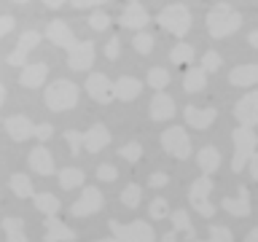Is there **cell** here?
I'll return each instance as SVG.
<instances>
[{"mask_svg":"<svg viewBox=\"0 0 258 242\" xmlns=\"http://www.w3.org/2000/svg\"><path fill=\"white\" fill-rule=\"evenodd\" d=\"M140 199H143V189L137 183H129L124 186V191H121V205L129 207V210H135L137 205H140Z\"/></svg>","mask_w":258,"mask_h":242,"instance_id":"obj_33","label":"cell"},{"mask_svg":"<svg viewBox=\"0 0 258 242\" xmlns=\"http://www.w3.org/2000/svg\"><path fill=\"white\" fill-rule=\"evenodd\" d=\"M121 159L129 161V164H137V161L143 159V145L140 143H126V145H121Z\"/></svg>","mask_w":258,"mask_h":242,"instance_id":"obj_37","label":"cell"},{"mask_svg":"<svg viewBox=\"0 0 258 242\" xmlns=\"http://www.w3.org/2000/svg\"><path fill=\"white\" fill-rule=\"evenodd\" d=\"M245 242H258V226H255V229H250V234L245 237Z\"/></svg>","mask_w":258,"mask_h":242,"instance_id":"obj_52","label":"cell"},{"mask_svg":"<svg viewBox=\"0 0 258 242\" xmlns=\"http://www.w3.org/2000/svg\"><path fill=\"white\" fill-rule=\"evenodd\" d=\"M108 143H110V132L105 124H92L86 132H81V145L89 153H100L102 148H108Z\"/></svg>","mask_w":258,"mask_h":242,"instance_id":"obj_15","label":"cell"},{"mask_svg":"<svg viewBox=\"0 0 258 242\" xmlns=\"http://www.w3.org/2000/svg\"><path fill=\"white\" fill-rule=\"evenodd\" d=\"M161 242H177V231H175V229H169L164 237H161Z\"/></svg>","mask_w":258,"mask_h":242,"instance_id":"obj_49","label":"cell"},{"mask_svg":"<svg viewBox=\"0 0 258 242\" xmlns=\"http://www.w3.org/2000/svg\"><path fill=\"white\" fill-rule=\"evenodd\" d=\"M194 242H234V234H231V229H226V226H210L207 229V237L205 239H194Z\"/></svg>","mask_w":258,"mask_h":242,"instance_id":"obj_34","label":"cell"},{"mask_svg":"<svg viewBox=\"0 0 258 242\" xmlns=\"http://www.w3.org/2000/svg\"><path fill=\"white\" fill-rule=\"evenodd\" d=\"M89 24H92L94 30H108L110 19H108V14H105V11H94L92 16H89Z\"/></svg>","mask_w":258,"mask_h":242,"instance_id":"obj_42","label":"cell"},{"mask_svg":"<svg viewBox=\"0 0 258 242\" xmlns=\"http://www.w3.org/2000/svg\"><path fill=\"white\" fill-rule=\"evenodd\" d=\"M51 135H54V127H51V124H35V137H38L40 143L48 140Z\"/></svg>","mask_w":258,"mask_h":242,"instance_id":"obj_46","label":"cell"},{"mask_svg":"<svg viewBox=\"0 0 258 242\" xmlns=\"http://www.w3.org/2000/svg\"><path fill=\"white\" fill-rule=\"evenodd\" d=\"M234 118L242 127H255L258 124V92H247L242 100L234 105Z\"/></svg>","mask_w":258,"mask_h":242,"instance_id":"obj_11","label":"cell"},{"mask_svg":"<svg viewBox=\"0 0 258 242\" xmlns=\"http://www.w3.org/2000/svg\"><path fill=\"white\" fill-rule=\"evenodd\" d=\"M148 22H151L148 11H145L143 3H137V0H129V6L124 8V14H121V19H118V24L126 30H143Z\"/></svg>","mask_w":258,"mask_h":242,"instance_id":"obj_18","label":"cell"},{"mask_svg":"<svg viewBox=\"0 0 258 242\" xmlns=\"http://www.w3.org/2000/svg\"><path fill=\"white\" fill-rule=\"evenodd\" d=\"M3 234H6V242H27V229H24V221L16 215H6L3 221Z\"/></svg>","mask_w":258,"mask_h":242,"instance_id":"obj_26","label":"cell"},{"mask_svg":"<svg viewBox=\"0 0 258 242\" xmlns=\"http://www.w3.org/2000/svg\"><path fill=\"white\" fill-rule=\"evenodd\" d=\"M231 140H234L231 172H245L250 156H253L255 148H258V135H255L250 127H242V124H239V127L231 132Z\"/></svg>","mask_w":258,"mask_h":242,"instance_id":"obj_3","label":"cell"},{"mask_svg":"<svg viewBox=\"0 0 258 242\" xmlns=\"http://www.w3.org/2000/svg\"><path fill=\"white\" fill-rule=\"evenodd\" d=\"M169 84V70L167 68H151L148 70V86L156 92H164V86Z\"/></svg>","mask_w":258,"mask_h":242,"instance_id":"obj_35","label":"cell"},{"mask_svg":"<svg viewBox=\"0 0 258 242\" xmlns=\"http://www.w3.org/2000/svg\"><path fill=\"white\" fill-rule=\"evenodd\" d=\"M48 78V65L46 62H32V65H24L22 73H19V86L24 89H38L43 86Z\"/></svg>","mask_w":258,"mask_h":242,"instance_id":"obj_19","label":"cell"},{"mask_svg":"<svg viewBox=\"0 0 258 242\" xmlns=\"http://www.w3.org/2000/svg\"><path fill=\"white\" fill-rule=\"evenodd\" d=\"M205 22H207V32H210V35H213L215 40H221V38L234 35V32L242 27V14L234 11L229 3H215L207 11Z\"/></svg>","mask_w":258,"mask_h":242,"instance_id":"obj_1","label":"cell"},{"mask_svg":"<svg viewBox=\"0 0 258 242\" xmlns=\"http://www.w3.org/2000/svg\"><path fill=\"white\" fill-rule=\"evenodd\" d=\"M97 177L105 180V183H113L118 177V169L113 167V164H100V167H97Z\"/></svg>","mask_w":258,"mask_h":242,"instance_id":"obj_40","label":"cell"},{"mask_svg":"<svg viewBox=\"0 0 258 242\" xmlns=\"http://www.w3.org/2000/svg\"><path fill=\"white\" fill-rule=\"evenodd\" d=\"M210 194H213V177L210 175H202L188 186V202H191L194 213H199L202 218L215 215V205L210 202Z\"/></svg>","mask_w":258,"mask_h":242,"instance_id":"obj_6","label":"cell"},{"mask_svg":"<svg viewBox=\"0 0 258 242\" xmlns=\"http://www.w3.org/2000/svg\"><path fill=\"white\" fill-rule=\"evenodd\" d=\"M247 43L253 46V48H258V30H253V32L247 35Z\"/></svg>","mask_w":258,"mask_h":242,"instance_id":"obj_51","label":"cell"},{"mask_svg":"<svg viewBox=\"0 0 258 242\" xmlns=\"http://www.w3.org/2000/svg\"><path fill=\"white\" fill-rule=\"evenodd\" d=\"M247 172H250V180H255L258 183V151L250 156V161H247Z\"/></svg>","mask_w":258,"mask_h":242,"instance_id":"obj_47","label":"cell"},{"mask_svg":"<svg viewBox=\"0 0 258 242\" xmlns=\"http://www.w3.org/2000/svg\"><path fill=\"white\" fill-rule=\"evenodd\" d=\"M167 183H169L167 172H151L148 175V186H151V189H161V186H167Z\"/></svg>","mask_w":258,"mask_h":242,"instance_id":"obj_44","label":"cell"},{"mask_svg":"<svg viewBox=\"0 0 258 242\" xmlns=\"http://www.w3.org/2000/svg\"><path fill=\"white\" fill-rule=\"evenodd\" d=\"M97 242H118L116 237H105V239H97Z\"/></svg>","mask_w":258,"mask_h":242,"instance_id":"obj_54","label":"cell"},{"mask_svg":"<svg viewBox=\"0 0 258 242\" xmlns=\"http://www.w3.org/2000/svg\"><path fill=\"white\" fill-rule=\"evenodd\" d=\"M108 3V0H70L73 8H94V6H102Z\"/></svg>","mask_w":258,"mask_h":242,"instance_id":"obj_48","label":"cell"},{"mask_svg":"<svg viewBox=\"0 0 258 242\" xmlns=\"http://www.w3.org/2000/svg\"><path fill=\"white\" fill-rule=\"evenodd\" d=\"M221 207L223 213H229L231 218H247L253 205H250V191L247 186H239L237 189V197H223L221 199Z\"/></svg>","mask_w":258,"mask_h":242,"instance_id":"obj_13","label":"cell"},{"mask_svg":"<svg viewBox=\"0 0 258 242\" xmlns=\"http://www.w3.org/2000/svg\"><path fill=\"white\" fill-rule=\"evenodd\" d=\"M169 62L172 65H191L194 62V46L191 43H177L169 51Z\"/></svg>","mask_w":258,"mask_h":242,"instance_id":"obj_32","label":"cell"},{"mask_svg":"<svg viewBox=\"0 0 258 242\" xmlns=\"http://www.w3.org/2000/svg\"><path fill=\"white\" fill-rule=\"evenodd\" d=\"M14 27H16V19H14L11 14H3V16H0V38H6Z\"/></svg>","mask_w":258,"mask_h":242,"instance_id":"obj_43","label":"cell"},{"mask_svg":"<svg viewBox=\"0 0 258 242\" xmlns=\"http://www.w3.org/2000/svg\"><path fill=\"white\" fill-rule=\"evenodd\" d=\"M118 54H121V40L110 38V43L105 46V56H108V59H118Z\"/></svg>","mask_w":258,"mask_h":242,"instance_id":"obj_45","label":"cell"},{"mask_svg":"<svg viewBox=\"0 0 258 242\" xmlns=\"http://www.w3.org/2000/svg\"><path fill=\"white\" fill-rule=\"evenodd\" d=\"M148 215H151V221H164V218H169V205H167V199H164V197L151 199Z\"/></svg>","mask_w":258,"mask_h":242,"instance_id":"obj_36","label":"cell"},{"mask_svg":"<svg viewBox=\"0 0 258 242\" xmlns=\"http://www.w3.org/2000/svg\"><path fill=\"white\" fill-rule=\"evenodd\" d=\"M46 40L68 51V48H73V43H76V32L70 30V24L64 22V19H54L46 27Z\"/></svg>","mask_w":258,"mask_h":242,"instance_id":"obj_14","label":"cell"},{"mask_svg":"<svg viewBox=\"0 0 258 242\" xmlns=\"http://www.w3.org/2000/svg\"><path fill=\"white\" fill-rule=\"evenodd\" d=\"M108 229L118 242H156V231L148 221H132V223L110 221Z\"/></svg>","mask_w":258,"mask_h":242,"instance_id":"obj_5","label":"cell"},{"mask_svg":"<svg viewBox=\"0 0 258 242\" xmlns=\"http://www.w3.org/2000/svg\"><path fill=\"white\" fill-rule=\"evenodd\" d=\"M68 65L73 70H89L94 65V43L92 40H76L68 48Z\"/></svg>","mask_w":258,"mask_h":242,"instance_id":"obj_10","label":"cell"},{"mask_svg":"<svg viewBox=\"0 0 258 242\" xmlns=\"http://www.w3.org/2000/svg\"><path fill=\"white\" fill-rule=\"evenodd\" d=\"M105 205V197H102V191L97 189V186H86L84 191H81V197L70 205V215L73 218H86V215H94V213H100Z\"/></svg>","mask_w":258,"mask_h":242,"instance_id":"obj_8","label":"cell"},{"mask_svg":"<svg viewBox=\"0 0 258 242\" xmlns=\"http://www.w3.org/2000/svg\"><path fill=\"white\" fill-rule=\"evenodd\" d=\"M11 3H19V6H24V3H27V0H11Z\"/></svg>","mask_w":258,"mask_h":242,"instance_id":"obj_55","label":"cell"},{"mask_svg":"<svg viewBox=\"0 0 258 242\" xmlns=\"http://www.w3.org/2000/svg\"><path fill=\"white\" fill-rule=\"evenodd\" d=\"M43 40V35H40L38 30H27L22 32V38L16 40V48L11 54H8V65H16V68H22V65H27V56L32 48H38V43Z\"/></svg>","mask_w":258,"mask_h":242,"instance_id":"obj_9","label":"cell"},{"mask_svg":"<svg viewBox=\"0 0 258 242\" xmlns=\"http://www.w3.org/2000/svg\"><path fill=\"white\" fill-rule=\"evenodd\" d=\"M3 129L16 143H24V140H30V137H35V124H32L27 116H19V113H16V116H8Z\"/></svg>","mask_w":258,"mask_h":242,"instance_id":"obj_17","label":"cell"},{"mask_svg":"<svg viewBox=\"0 0 258 242\" xmlns=\"http://www.w3.org/2000/svg\"><path fill=\"white\" fill-rule=\"evenodd\" d=\"M68 0H43V6L46 8H59V6H64Z\"/></svg>","mask_w":258,"mask_h":242,"instance_id":"obj_50","label":"cell"},{"mask_svg":"<svg viewBox=\"0 0 258 242\" xmlns=\"http://www.w3.org/2000/svg\"><path fill=\"white\" fill-rule=\"evenodd\" d=\"M169 215H172V229H175V231H183L191 242L197 239V229H194L191 215L185 213V210H175V213H169Z\"/></svg>","mask_w":258,"mask_h":242,"instance_id":"obj_30","label":"cell"},{"mask_svg":"<svg viewBox=\"0 0 258 242\" xmlns=\"http://www.w3.org/2000/svg\"><path fill=\"white\" fill-rule=\"evenodd\" d=\"M156 22L167 32H172L175 38H185V35H188V30H191V11L183 3H172V6L161 8L159 16H156Z\"/></svg>","mask_w":258,"mask_h":242,"instance_id":"obj_4","label":"cell"},{"mask_svg":"<svg viewBox=\"0 0 258 242\" xmlns=\"http://www.w3.org/2000/svg\"><path fill=\"white\" fill-rule=\"evenodd\" d=\"M143 92V81H137V78H118L116 84H113V100H121V102H129V100H137Z\"/></svg>","mask_w":258,"mask_h":242,"instance_id":"obj_23","label":"cell"},{"mask_svg":"<svg viewBox=\"0 0 258 242\" xmlns=\"http://www.w3.org/2000/svg\"><path fill=\"white\" fill-rule=\"evenodd\" d=\"M86 94L92 97L94 102H110L113 100V81L105 76V73H92L86 78Z\"/></svg>","mask_w":258,"mask_h":242,"instance_id":"obj_12","label":"cell"},{"mask_svg":"<svg viewBox=\"0 0 258 242\" xmlns=\"http://www.w3.org/2000/svg\"><path fill=\"white\" fill-rule=\"evenodd\" d=\"M148 116L151 121H169L175 116V100L164 92H156V97L148 105Z\"/></svg>","mask_w":258,"mask_h":242,"instance_id":"obj_22","label":"cell"},{"mask_svg":"<svg viewBox=\"0 0 258 242\" xmlns=\"http://www.w3.org/2000/svg\"><path fill=\"white\" fill-rule=\"evenodd\" d=\"M8 186H11V191H14L19 199H30L32 194H35V189H32V180H30L24 172H14L11 180H8Z\"/></svg>","mask_w":258,"mask_h":242,"instance_id":"obj_29","label":"cell"},{"mask_svg":"<svg viewBox=\"0 0 258 242\" xmlns=\"http://www.w3.org/2000/svg\"><path fill=\"white\" fill-rule=\"evenodd\" d=\"M132 43H135V51H137V54H151V51H153V43H156V40H153L151 32H137Z\"/></svg>","mask_w":258,"mask_h":242,"instance_id":"obj_38","label":"cell"},{"mask_svg":"<svg viewBox=\"0 0 258 242\" xmlns=\"http://www.w3.org/2000/svg\"><path fill=\"white\" fill-rule=\"evenodd\" d=\"M161 148L172 159H188L191 156V137L183 127H169L161 132Z\"/></svg>","mask_w":258,"mask_h":242,"instance_id":"obj_7","label":"cell"},{"mask_svg":"<svg viewBox=\"0 0 258 242\" xmlns=\"http://www.w3.org/2000/svg\"><path fill=\"white\" fill-rule=\"evenodd\" d=\"M64 140H68L73 156H78V153H81V132H76V129H68V132H64Z\"/></svg>","mask_w":258,"mask_h":242,"instance_id":"obj_41","label":"cell"},{"mask_svg":"<svg viewBox=\"0 0 258 242\" xmlns=\"http://www.w3.org/2000/svg\"><path fill=\"white\" fill-rule=\"evenodd\" d=\"M43 239L46 242H73V239H76V231H73L64 221H59L56 215H46Z\"/></svg>","mask_w":258,"mask_h":242,"instance_id":"obj_21","label":"cell"},{"mask_svg":"<svg viewBox=\"0 0 258 242\" xmlns=\"http://www.w3.org/2000/svg\"><path fill=\"white\" fill-rule=\"evenodd\" d=\"M3 102H6V86L0 84V108H3Z\"/></svg>","mask_w":258,"mask_h":242,"instance_id":"obj_53","label":"cell"},{"mask_svg":"<svg viewBox=\"0 0 258 242\" xmlns=\"http://www.w3.org/2000/svg\"><path fill=\"white\" fill-rule=\"evenodd\" d=\"M78 97H81V89L73 84V81H51L46 89H43V102L48 110L54 113H64V110H73L78 105Z\"/></svg>","mask_w":258,"mask_h":242,"instance_id":"obj_2","label":"cell"},{"mask_svg":"<svg viewBox=\"0 0 258 242\" xmlns=\"http://www.w3.org/2000/svg\"><path fill=\"white\" fill-rule=\"evenodd\" d=\"M221 54L218 51H205V56H202V68H205V73H215L218 68H221Z\"/></svg>","mask_w":258,"mask_h":242,"instance_id":"obj_39","label":"cell"},{"mask_svg":"<svg viewBox=\"0 0 258 242\" xmlns=\"http://www.w3.org/2000/svg\"><path fill=\"white\" fill-rule=\"evenodd\" d=\"M59 186L64 191H70V189H78V186H84V169H78V167H64L59 169Z\"/></svg>","mask_w":258,"mask_h":242,"instance_id":"obj_31","label":"cell"},{"mask_svg":"<svg viewBox=\"0 0 258 242\" xmlns=\"http://www.w3.org/2000/svg\"><path fill=\"white\" fill-rule=\"evenodd\" d=\"M229 84L231 86H255L258 84V62L237 65V68L229 73Z\"/></svg>","mask_w":258,"mask_h":242,"instance_id":"obj_24","label":"cell"},{"mask_svg":"<svg viewBox=\"0 0 258 242\" xmlns=\"http://www.w3.org/2000/svg\"><path fill=\"white\" fill-rule=\"evenodd\" d=\"M197 164L202 169V175L218 172V167H221V151H218L215 145H205V148L197 153Z\"/></svg>","mask_w":258,"mask_h":242,"instance_id":"obj_25","label":"cell"},{"mask_svg":"<svg viewBox=\"0 0 258 242\" xmlns=\"http://www.w3.org/2000/svg\"><path fill=\"white\" fill-rule=\"evenodd\" d=\"M32 202H35V210H38V213H43V215H56L62 210L59 197H54V194H48V191L32 194Z\"/></svg>","mask_w":258,"mask_h":242,"instance_id":"obj_28","label":"cell"},{"mask_svg":"<svg viewBox=\"0 0 258 242\" xmlns=\"http://www.w3.org/2000/svg\"><path fill=\"white\" fill-rule=\"evenodd\" d=\"M185 116V124L199 129V132H205V129H210V124L218 118V110L215 108H197V105H188V108L183 110Z\"/></svg>","mask_w":258,"mask_h":242,"instance_id":"obj_20","label":"cell"},{"mask_svg":"<svg viewBox=\"0 0 258 242\" xmlns=\"http://www.w3.org/2000/svg\"><path fill=\"white\" fill-rule=\"evenodd\" d=\"M207 86V73H205V68L202 65H194V68H188L183 73V89L188 94H194V92H202V89Z\"/></svg>","mask_w":258,"mask_h":242,"instance_id":"obj_27","label":"cell"},{"mask_svg":"<svg viewBox=\"0 0 258 242\" xmlns=\"http://www.w3.org/2000/svg\"><path fill=\"white\" fill-rule=\"evenodd\" d=\"M27 164H30L32 172H38L40 177H48V175H54V172H56L54 156H51V151H48L46 145H38V148H32V151H30Z\"/></svg>","mask_w":258,"mask_h":242,"instance_id":"obj_16","label":"cell"}]
</instances>
